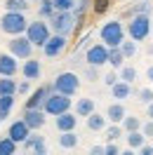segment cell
<instances>
[{"instance_id": "4316f807", "label": "cell", "mask_w": 153, "mask_h": 155, "mask_svg": "<svg viewBox=\"0 0 153 155\" xmlns=\"http://www.w3.org/2000/svg\"><path fill=\"white\" fill-rule=\"evenodd\" d=\"M120 125H123L125 132H134V129H141V117H137V115H125Z\"/></svg>"}, {"instance_id": "ab89813d", "label": "cell", "mask_w": 153, "mask_h": 155, "mask_svg": "<svg viewBox=\"0 0 153 155\" xmlns=\"http://www.w3.org/2000/svg\"><path fill=\"white\" fill-rule=\"evenodd\" d=\"M118 80H120V78H118V73H108V75H104V85H106V87H113Z\"/></svg>"}, {"instance_id": "b9f144b4", "label": "cell", "mask_w": 153, "mask_h": 155, "mask_svg": "<svg viewBox=\"0 0 153 155\" xmlns=\"http://www.w3.org/2000/svg\"><path fill=\"white\" fill-rule=\"evenodd\" d=\"M104 153L106 155H115L118 153V146H115L113 141H108V146H104Z\"/></svg>"}, {"instance_id": "ffe728a7", "label": "cell", "mask_w": 153, "mask_h": 155, "mask_svg": "<svg viewBox=\"0 0 153 155\" xmlns=\"http://www.w3.org/2000/svg\"><path fill=\"white\" fill-rule=\"evenodd\" d=\"M85 120H87V129H90V132H101V129H106V115L97 113V110L90 113Z\"/></svg>"}, {"instance_id": "7402d4cb", "label": "cell", "mask_w": 153, "mask_h": 155, "mask_svg": "<svg viewBox=\"0 0 153 155\" xmlns=\"http://www.w3.org/2000/svg\"><path fill=\"white\" fill-rule=\"evenodd\" d=\"M127 146L132 148V150H139L144 143H146V136H144V132L141 129H134V132H127Z\"/></svg>"}, {"instance_id": "5bb4252c", "label": "cell", "mask_w": 153, "mask_h": 155, "mask_svg": "<svg viewBox=\"0 0 153 155\" xmlns=\"http://www.w3.org/2000/svg\"><path fill=\"white\" fill-rule=\"evenodd\" d=\"M54 125H57L59 132H71V129H76V125H78V115H76V113H71V110H64V113H59V115H57Z\"/></svg>"}, {"instance_id": "4dcf8cb0", "label": "cell", "mask_w": 153, "mask_h": 155, "mask_svg": "<svg viewBox=\"0 0 153 155\" xmlns=\"http://www.w3.org/2000/svg\"><path fill=\"white\" fill-rule=\"evenodd\" d=\"M123 125H118V122H111V125L106 127V139H108V141H118V139H120V136H123Z\"/></svg>"}, {"instance_id": "603a6c76", "label": "cell", "mask_w": 153, "mask_h": 155, "mask_svg": "<svg viewBox=\"0 0 153 155\" xmlns=\"http://www.w3.org/2000/svg\"><path fill=\"white\" fill-rule=\"evenodd\" d=\"M108 64H111L115 71L125 64V54H123V49H120V45H118V47H108Z\"/></svg>"}, {"instance_id": "7bdbcfd3", "label": "cell", "mask_w": 153, "mask_h": 155, "mask_svg": "<svg viewBox=\"0 0 153 155\" xmlns=\"http://www.w3.org/2000/svg\"><path fill=\"white\" fill-rule=\"evenodd\" d=\"M139 153H141V155H153V146H146V143H144L141 148H139Z\"/></svg>"}, {"instance_id": "ee69618b", "label": "cell", "mask_w": 153, "mask_h": 155, "mask_svg": "<svg viewBox=\"0 0 153 155\" xmlns=\"http://www.w3.org/2000/svg\"><path fill=\"white\" fill-rule=\"evenodd\" d=\"M90 153H92V155H106V153H104V146H94Z\"/></svg>"}, {"instance_id": "7dc6e473", "label": "cell", "mask_w": 153, "mask_h": 155, "mask_svg": "<svg viewBox=\"0 0 153 155\" xmlns=\"http://www.w3.org/2000/svg\"><path fill=\"white\" fill-rule=\"evenodd\" d=\"M78 2H80V5H87V0H78Z\"/></svg>"}, {"instance_id": "277c9868", "label": "cell", "mask_w": 153, "mask_h": 155, "mask_svg": "<svg viewBox=\"0 0 153 155\" xmlns=\"http://www.w3.org/2000/svg\"><path fill=\"white\" fill-rule=\"evenodd\" d=\"M99 38L106 47H118L120 42L125 40V31L120 21H106L104 26L99 28Z\"/></svg>"}, {"instance_id": "1f68e13d", "label": "cell", "mask_w": 153, "mask_h": 155, "mask_svg": "<svg viewBox=\"0 0 153 155\" xmlns=\"http://www.w3.org/2000/svg\"><path fill=\"white\" fill-rule=\"evenodd\" d=\"M5 10H10V12H26V10H29V0H5Z\"/></svg>"}, {"instance_id": "60d3db41", "label": "cell", "mask_w": 153, "mask_h": 155, "mask_svg": "<svg viewBox=\"0 0 153 155\" xmlns=\"http://www.w3.org/2000/svg\"><path fill=\"white\" fill-rule=\"evenodd\" d=\"M29 89H31V80H24L17 85V94H29Z\"/></svg>"}, {"instance_id": "e0dca14e", "label": "cell", "mask_w": 153, "mask_h": 155, "mask_svg": "<svg viewBox=\"0 0 153 155\" xmlns=\"http://www.w3.org/2000/svg\"><path fill=\"white\" fill-rule=\"evenodd\" d=\"M40 61L38 59H33V57H29L26 61H24V66H21V73H24V78L26 80H38L40 78Z\"/></svg>"}, {"instance_id": "f1b7e54d", "label": "cell", "mask_w": 153, "mask_h": 155, "mask_svg": "<svg viewBox=\"0 0 153 155\" xmlns=\"http://www.w3.org/2000/svg\"><path fill=\"white\" fill-rule=\"evenodd\" d=\"M118 71H120V73H118V78H120V80H125V82H130V85H132L134 80H137V68H134V66H125V64H123Z\"/></svg>"}, {"instance_id": "83f0119b", "label": "cell", "mask_w": 153, "mask_h": 155, "mask_svg": "<svg viewBox=\"0 0 153 155\" xmlns=\"http://www.w3.org/2000/svg\"><path fill=\"white\" fill-rule=\"evenodd\" d=\"M54 12H57V7H54V2H52V0H40V7H38L40 19H49Z\"/></svg>"}, {"instance_id": "7c38bea8", "label": "cell", "mask_w": 153, "mask_h": 155, "mask_svg": "<svg viewBox=\"0 0 153 155\" xmlns=\"http://www.w3.org/2000/svg\"><path fill=\"white\" fill-rule=\"evenodd\" d=\"M31 134V127L24 122V117L21 120H14L10 125V129H7V136H10L12 141H17V143H24V139Z\"/></svg>"}, {"instance_id": "ac0fdd59", "label": "cell", "mask_w": 153, "mask_h": 155, "mask_svg": "<svg viewBox=\"0 0 153 155\" xmlns=\"http://www.w3.org/2000/svg\"><path fill=\"white\" fill-rule=\"evenodd\" d=\"M127 115V110H125V106H123V101H115V104H111V106L106 108V120L108 122H123V117Z\"/></svg>"}, {"instance_id": "d590c367", "label": "cell", "mask_w": 153, "mask_h": 155, "mask_svg": "<svg viewBox=\"0 0 153 155\" xmlns=\"http://www.w3.org/2000/svg\"><path fill=\"white\" fill-rule=\"evenodd\" d=\"M108 7H111V0H94V7L92 10H94V14H104Z\"/></svg>"}, {"instance_id": "9c48e42d", "label": "cell", "mask_w": 153, "mask_h": 155, "mask_svg": "<svg viewBox=\"0 0 153 155\" xmlns=\"http://www.w3.org/2000/svg\"><path fill=\"white\" fill-rule=\"evenodd\" d=\"M66 45H68V38H66V35H59V33H54V35H49L47 42L42 45V52H45V57L54 59V57H59V54L66 49Z\"/></svg>"}, {"instance_id": "8992f818", "label": "cell", "mask_w": 153, "mask_h": 155, "mask_svg": "<svg viewBox=\"0 0 153 155\" xmlns=\"http://www.w3.org/2000/svg\"><path fill=\"white\" fill-rule=\"evenodd\" d=\"M42 110H45V115H54V117H57L59 113H64V110H71V97H68V94H59V92H52V94L45 99V104H42Z\"/></svg>"}, {"instance_id": "3957f363", "label": "cell", "mask_w": 153, "mask_h": 155, "mask_svg": "<svg viewBox=\"0 0 153 155\" xmlns=\"http://www.w3.org/2000/svg\"><path fill=\"white\" fill-rule=\"evenodd\" d=\"M127 33L134 42H144L151 35V17L148 14H134L127 24Z\"/></svg>"}, {"instance_id": "7a4b0ae2", "label": "cell", "mask_w": 153, "mask_h": 155, "mask_svg": "<svg viewBox=\"0 0 153 155\" xmlns=\"http://www.w3.org/2000/svg\"><path fill=\"white\" fill-rule=\"evenodd\" d=\"M49 28L59 33V35H71L73 28H76V14L73 10H57L52 17H49Z\"/></svg>"}, {"instance_id": "f546056e", "label": "cell", "mask_w": 153, "mask_h": 155, "mask_svg": "<svg viewBox=\"0 0 153 155\" xmlns=\"http://www.w3.org/2000/svg\"><path fill=\"white\" fill-rule=\"evenodd\" d=\"M17 141H12L10 136H5V139H0V155H14L17 153Z\"/></svg>"}, {"instance_id": "bcb514c9", "label": "cell", "mask_w": 153, "mask_h": 155, "mask_svg": "<svg viewBox=\"0 0 153 155\" xmlns=\"http://www.w3.org/2000/svg\"><path fill=\"white\" fill-rule=\"evenodd\" d=\"M146 78H148V80L153 82V66H148V71H146Z\"/></svg>"}, {"instance_id": "836d02e7", "label": "cell", "mask_w": 153, "mask_h": 155, "mask_svg": "<svg viewBox=\"0 0 153 155\" xmlns=\"http://www.w3.org/2000/svg\"><path fill=\"white\" fill-rule=\"evenodd\" d=\"M57 10H76L78 0H52Z\"/></svg>"}, {"instance_id": "e575fe53", "label": "cell", "mask_w": 153, "mask_h": 155, "mask_svg": "<svg viewBox=\"0 0 153 155\" xmlns=\"http://www.w3.org/2000/svg\"><path fill=\"white\" fill-rule=\"evenodd\" d=\"M151 12V2H134V7H132V14H148Z\"/></svg>"}, {"instance_id": "f35d334b", "label": "cell", "mask_w": 153, "mask_h": 155, "mask_svg": "<svg viewBox=\"0 0 153 155\" xmlns=\"http://www.w3.org/2000/svg\"><path fill=\"white\" fill-rule=\"evenodd\" d=\"M141 132H144L146 139H153V120H151V117H148L146 122H141Z\"/></svg>"}, {"instance_id": "6da1fadb", "label": "cell", "mask_w": 153, "mask_h": 155, "mask_svg": "<svg viewBox=\"0 0 153 155\" xmlns=\"http://www.w3.org/2000/svg\"><path fill=\"white\" fill-rule=\"evenodd\" d=\"M26 26H29L26 12H10V10H5L2 19H0V31L7 33V35H21V33H26Z\"/></svg>"}, {"instance_id": "74e56055", "label": "cell", "mask_w": 153, "mask_h": 155, "mask_svg": "<svg viewBox=\"0 0 153 155\" xmlns=\"http://www.w3.org/2000/svg\"><path fill=\"white\" fill-rule=\"evenodd\" d=\"M99 66H92V64H87L85 68V78L90 80V82H94V80H99V71H97Z\"/></svg>"}, {"instance_id": "484cf974", "label": "cell", "mask_w": 153, "mask_h": 155, "mask_svg": "<svg viewBox=\"0 0 153 155\" xmlns=\"http://www.w3.org/2000/svg\"><path fill=\"white\" fill-rule=\"evenodd\" d=\"M59 146H61V148H76V146H78L76 129H71V132H61V136H59Z\"/></svg>"}, {"instance_id": "d4e9b609", "label": "cell", "mask_w": 153, "mask_h": 155, "mask_svg": "<svg viewBox=\"0 0 153 155\" xmlns=\"http://www.w3.org/2000/svg\"><path fill=\"white\" fill-rule=\"evenodd\" d=\"M14 108V94H2L0 97V120L10 115V110Z\"/></svg>"}, {"instance_id": "c3c4849f", "label": "cell", "mask_w": 153, "mask_h": 155, "mask_svg": "<svg viewBox=\"0 0 153 155\" xmlns=\"http://www.w3.org/2000/svg\"><path fill=\"white\" fill-rule=\"evenodd\" d=\"M151 33H153V19H151Z\"/></svg>"}, {"instance_id": "d6986e66", "label": "cell", "mask_w": 153, "mask_h": 155, "mask_svg": "<svg viewBox=\"0 0 153 155\" xmlns=\"http://www.w3.org/2000/svg\"><path fill=\"white\" fill-rule=\"evenodd\" d=\"M111 94H113L115 101H125V99H130V94H132V85L125 82V80H118L113 87H111Z\"/></svg>"}, {"instance_id": "ba28073f", "label": "cell", "mask_w": 153, "mask_h": 155, "mask_svg": "<svg viewBox=\"0 0 153 155\" xmlns=\"http://www.w3.org/2000/svg\"><path fill=\"white\" fill-rule=\"evenodd\" d=\"M7 47H10V54H14L17 59H29L33 54V42H31L24 33L21 35H12V40L7 42Z\"/></svg>"}, {"instance_id": "2e32d148", "label": "cell", "mask_w": 153, "mask_h": 155, "mask_svg": "<svg viewBox=\"0 0 153 155\" xmlns=\"http://www.w3.org/2000/svg\"><path fill=\"white\" fill-rule=\"evenodd\" d=\"M24 148H26V150H33V153H38V155H45V153H47L45 139H42L40 134H29L26 139H24Z\"/></svg>"}, {"instance_id": "4fadbf2b", "label": "cell", "mask_w": 153, "mask_h": 155, "mask_svg": "<svg viewBox=\"0 0 153 155\" xmlns=\"http://www.w3.org/2000/svg\"><path fill=\"white\" fill-rule=\"evenodd\" d=\"M52 92H54V87H52V85H45V87L36 89V92H33V94L26 99V108H42L45 99H47Z\"/></svg>"}, {"instance_id": "44dd1931", "label": "cell", "mask_w": 153, "mask_h": 155, "mask_svg": "<svg viewBox=\"0 0 153 155\" xmlns=\"http://www.w3.org/2000/svg\"><path fill=\"white\" fill-rule=\"evenodd\" d=\"M90 113H94V99H78L76 101V115L78 117H87Z\"/></svg>"}, {"instance_id": "f6af8a7d", "label": "cell", "mask_w": 153, "mask_h": 155, "mask_svg": "<svg viewBox=\"0 0 153 155\" xmlns=\"http://www.w3.org/2000/svg\"><path fill=\"white\" fill-rule=\"evenodd\" d=\"M146 117H151V120H153V101L146 106Z\"/></svg>"}, {"instance_id": "d6a6232c", "label": "cell", "mask_w": 153, "mask_h": 155, "mask_svg": "<svg viewBox=\"0 0 153 155\" xmlns=\"http://www.w3.org/2000/svg\"><path fill=\"white\" fill-rule=\"evenodd\" d=\"M120 49H123L125 59H132L134 54H137V42H134L132 38H130V40H123V42H120Z\"/></svg>"}, {"instance_id": "9a60e30c", "label": "cell", "mask_w": 153, "mask_h": 155, "mask_svg": "<svg viewBox=\"0 0 153 155\" xmlns=\"http://www.w3.org/2000/svg\"><path fill=\"white\" fill-rule=\"evenodd\" d=\"M19 71V61L14 54H0V75H17Z\"/></svg>"}, {"instance_id": "8fae6325", "label": "cell", "mask_w": 153, "mask_h": 155, "mask_svg": "<svg viewBox=\"0 0 153 155\" xmlns=\"http://www.w3.org/2000/svg\"><path fill=\"white\" fill-rule=\"evenodd\" d=\"M24 122L31 127V132H38L45 127V110L42 108H26L24 110Z\"/></svg>"}, {"instance_id": "8d00e7d4", "label": "cell", "mask_w": 153, "mask_h": 155, "mask_svg": "<svg viewBox=\"0 0 153 155\" xmlns=\"http://www.w3.org/2000/svg\"><path fill=\"white\" fill-rule=\"evenodd\" d=\"M139 101L148 106V104H151V101H153V89H151V87H144L141 92H139Z\"/></svg>"}, {"instance_id": "52a82bcc", "label": "cell", "mask_w": 153, "mask_h": 155, "mask_svg": "<svg viewBox=\"0 0 153 155\" xmlns=\"http://www.w3.org/2000/svg\"><path fill=\"white\" fill-rule=\"evenodd\" d=\"M52 87H54V92H59V94H68V97H73L78 89H80V78L76 75V73H59L57 78H54V82H52Z\"/></svg>"}, {"instance_id": "5b68a950", "label": "cell", "mask_w": 153, "mask_h": 155, "mask_svg": "<svg viewBox=\"0 0 153 155\" xmlns=\"http://www.w3.org/2000/svg\"><path fill=\"white\" fill-rule=\"evenodd\" d=\"M52 35V28H49V24H45L42 19L38 21H29V26H26V38L33 42V47H42L47 38Z\"/></svg>"}, {"instance_id": "30bf717a", "label": "cell", "mask_w": 153, "mask_h": 155, "mask_svg": "<svg viewBox=\"0 0 153 155\" xmlns=\"http://www.w3.org/2000/svg\"><path fill=\"white\" fill-rule=\"evenodd\" d=\"M85 61L92 64V66H104V64H108V47H106L104 42L92 45V47L85 52Z\"/></svg>"}, {"instance_id": "cb8c5ba5", "label": "cell", "mask_w": 153, "mask_h": 155, "mask_svg": "<svg viewBox=\"0 0 153 155\" xmlns=\"http://www.w3.org/2000/svg\"><path fill=\"white\" fill-rule=\"evenodd\" d=\"M2 94H17V80L12 75H0V97Z\"/></svg>"}]
</instances>
